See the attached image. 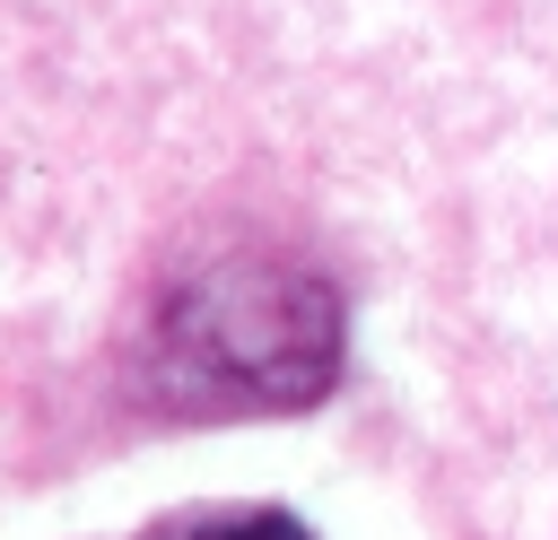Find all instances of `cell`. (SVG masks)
<instances>
[{
  "instance_id": "cell-1",
  "label": "cell",
  "mask_w": 558,
  "mask_h": 540,
  "mask_svg": "<svg viewBox=\"0 0 558 540\" xmlns=\"http://www.w3.org/2000/svg\"><path fill=\"white\" fill-rule=\"evenodd\" d=\"M340 375V296L279 244H209L148 287L131 322V392L166 418L305 409Z\"/></svg>"
},
{
  "instance_id": "cell-2",
  "label": "cell",
  "mask_w": 558,
  "mask_h": 540,
  "mask_svg": "<svg viewBox=\"0 0 558 540\" xmlns=\"http://www.w3.org/2000/svg\"><path fill=\"white\" fill-rule=\"evenodd\" d=\"M140 540H314L296 514L279 505H218V514H174V523H148Z\"/></svg>"
}]
</instances>
